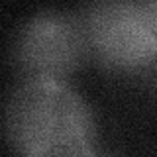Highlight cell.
I'll return each mask as SVG.
<instances>
[{"label": "cell", "instance_id": "3957f363", "mask_svg": "<svg viewBox=\"0 0 157 157\" xmlns=\"http://www.w3.org/2000/svg\"><path fill=\"white\" fill-rule=\"evenodd\" d=\"M12 57L24 81H65L90 59L82 18L67 10H39L14 36Z\"/></svg>", "mask_w": 157, "mask_h": 157}, {"label": "cell", "instance_id": "6da1fadb", "mask_svg": "<svg viewBox=\"0 0 157 157\" xmlns=\"http://www.w3.org/2000/svg\"><path fill=\"white\" fill-rule=\"evenodd\" d=\"M4 132L18 157H98L94 112L65 81H22L6 102Z\"/></svg>", "mask_w": 157, "mask_h": 157}, {"label": "cell", "instance_id": "7a4b0ae2", "mask_svg": "<svg viewBox=\"0 0 157 157\" xmlns=\"http://www.w3.org/2000/svg\"><path fill=\"white\" fill-rule=\"evenodd\" d=\"M90 57L116 73L157 63V0H102L81 14Z\"/></svg>", "mask_w": 157, "mask_h": 157}]
</instances>
